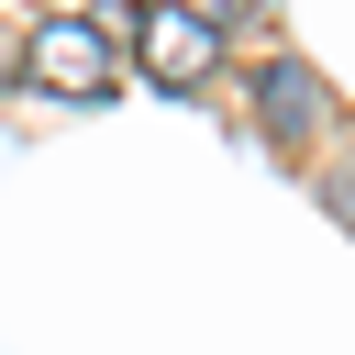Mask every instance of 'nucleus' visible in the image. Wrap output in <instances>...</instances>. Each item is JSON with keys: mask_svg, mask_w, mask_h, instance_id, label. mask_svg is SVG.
I'll use <instances>...</instances> for the list:
<instances>
[{"mask_svg": "<svg viewBox=\"0 0 355 355\" xmlns=\"http://www.w3.org/2000/svg\"><path fill=\"white\" fill-rule=\"evenodd\" d=\"M22 78H33L44 100H111L122 55H111V33H100L89 11H44L33 44H22Z\"/></svg>", "mask_w": 355, "mask_h": 355, "instance_id": "nucleus-1", "label": "nucleus"}, {"mask_svg": "<svg viewBox=\"0 0 355 355\" xmlns=\"http://www.w3.org/2000/svg\"><path fill=\"white\" fill-rule=\"evenodd\" d=\"M133 44H144V67H155L166 89H189V78L222 67V22H211V11H133Z\"/></svg>", "mask_w": 355, "mask_h": 355, "instance_id": "nucleus-2", "label": "nucleus"}, {"mask_svg": "<svg viewBox=\"0 0 355 355\" xmlns=\"http://www.w3.org/2000/svg\"><path fill=\"white\" fill-rule=\"evenodd\" d=\"M255 111H266V133L311 144V133H322V78H311L300 55H266V67H255Z\"/></svg>", "mask_w": 355, "mask_h": 355, "instance_id": "nucleus-3", "label": "nucleus"}]
</instances>
